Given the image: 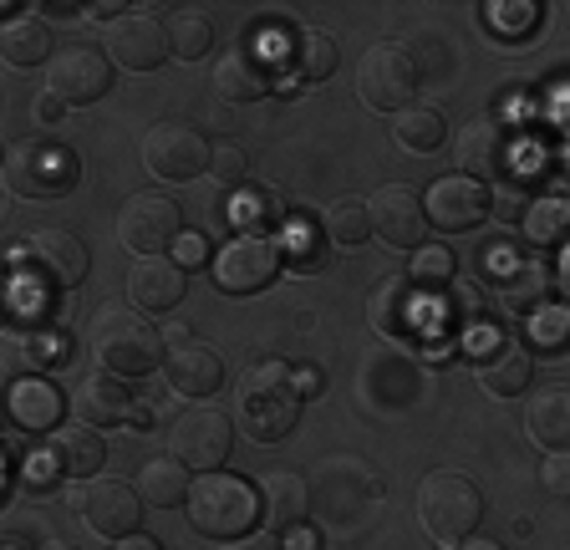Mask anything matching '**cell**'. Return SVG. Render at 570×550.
<instances>
[{"label":"cell","mask_w":570,"mask_h":550,"mask_svg":"<svg viewBox=\"0 0 570 550\" xmlns=\"http://www.w3.org/2000/svg\"><path fill=\"white\" fill-rule=\"evenodd\" d=\"M16 261H21L26 271L41 281V286L71 291V286H77V281L87 275L92 255H87V245L71 235V229H36V235L26 239L21 251H16Z\"/></svg>","instance_id":"14"},{"label":"cell","mask_w":570,"mask_h":550,"mask_svg":"<svg viewBox=\"0 0 570 550\" xmlns=\"http://www.w3.org/2000/svg\"><path fill=\"white\" fill-rule=\"evenodd\" d=\"M261 504L275 536H291L296 526H306L311 514V484L301 474H291V469H275V474L261 479Z\"/></svg>","instance_id":"25"},{"label":"cell","mask_w":570,"mask_h":550,"mask_svg":"<svg viewBox=\"0 0 570 550\" xmlns=\"http://www.w3.org/2000/svg\"><path fill=\"white\" fill-rule=\"evenodd\" d=\"M61 112H67V102H61L57 92H36V102H31V118L36 122H57Z\"/></svg>","instance_id":"47"},{"label":"cell","mask_w":570,"mask_h":550,"mask_svg":"<svg viewBox=\"0 0 570 550\" xmlns=\"http://www.w3.org/2000/svg\"><path fill=\"white\" fill-rule=\"evenodd\" d=\"M51 454H57L61 474L97 479V469H102V459H107V443H102V433H97V429L77 423V429H57V433H51Z\"/></svg>","instance_id":"29"},{"label":"cell","mask_w":570,"mask_h":550,"mask_svg":"<svg viewBox=\"0 0 570 550\" xmlns=\"http://www.w3.org/2000/svg\"><path fill=\"white\" fill-rule=\"evenodd\" d=\"M168 342H178V347H184V342H194V332H189V326H184V322H168Z\"/></svg>","instance_id":"55"},{"label":"cell","mask_w":570,"mask_h":550,"mask_svg":"<svg viewBox=\"0 0 570 550\" xmlns=\"http://www.w3.org/2000/svg\"><path fill=\"white\" fill-rule=\"evenodd\" d=\"M459 550H504V546H499L494 536H469V540H463Z\"/></svg>","instance_id":"54"},{"label":"cell","mask_w":570,"mask_h":550,"mask_svg":"<svg viewBox=\"0 0 570 550\" xmlns=\"http://www.w3.org/2000/svg\"><path fill=\"white\" fill-rule=\"evenodd\" d=\"M524 433L546 454H566L570 449V383L534 387V397L524 403Z\"/></svg>","instance_id":"22"},{"label":"cell","mask_w":570,"mask_h":550,"mask_svg":"<svg viewBox=\"0 0 570 550\" xmlns=\"http://www.w3.org/2000/svg\"><path fill=\"white\" fill-rule=\"evenodd\" d=\"M194 490V479H189V464L178 454H154L148 464L138 469V494L148 504H158V510H168V504L178 500H189Z\"/></svg>","instance_id":"30"},{"label":"cell","mask_w":570,"mask_h":550,"mask_svg":"<svg viewBox=\"0 0 570 550\" xmlns=\"http://www.w3.org/2000/svg\"><path fill=\"white\" fill-rule=\"evenodd\" d=\"M417 520H423L428 540L443 550H459L469 536H479V520H484V494L469 474H453V469H433V474L417 484Z\"/></svg>","instance_id":"4"},{"label":"cell","mask_w":570,"mask_h":550,"mask_svg":"<svg viewBox=\"0 0 570 550\" xmlns=\"http://www.w3.org/2000/svg\"><path fill=\"white\" fill-rule=\"evenodd\" d=\"M524 239L534 245H570V204L560 199H534L524 209Z\"/></svg>","instance_id":"35"},{"label":"cell","mask_w":570,"mask_h":550,"mask_svg":"<svg viewBox=\"0 0 570 550\" xmlns=\"http://www.w3.org/2000/svg\"><path fill=\"white\" fill-rule=\"evenodd\" d=\"M6 407H11L16 433H47V429H57L61 423L67 397H61V387L51 383V377H16Z\"/></svg>","instance_id":"23"},{"label":"cell","mask_w":570,"mask_h":550,"mask_svg":"<svg viewBox=\"0 0 570 550\" xmlns=\"http://www.w3.org/2000/svg\"><path fill=\"white\" fill-rule=\"evenodd\" d=\"M225 383V362L209 342H184L168 357V387L184 397H214V387Z\"/></svg>","instance_id":"24"},{"label":"cell","mask_w":570,"mask_h":550,"mask_svg":"<svg viewBox=\"0 0 570 550\" xmlns=\"http://www.w3.org/2000/svg\"><path fill=\"white\" fill-rule=\"evenodd\" d=\"M168 439H174V454L189 469L214 474V469H225L229 449H235V423H229V413H219L214 403H189L174 419Z\"/></svg>","instance_id":"10"},{"label":"cell","mask_w":570,"mask_h":550,"mask_svg":"<svg viewBox=\"0 0 570 550\" xmlns=\"http://www.w3.org/2000/svg\"><path fill=\"white\" fill-rule=\"evenodd\" d=\"M336 72V41L326 31H296V82H321Z\"/></svg>","instance_id":"38"},{"label":"cell","mask_w":570,"mask_h":550,"mask_svg":"<svg viewBox=\"0 0 570 550\" xmlns=\"http://www.w3.org/2000/svg\"><path fill=\"white\" fill-rule=\"evenodd\" d=\"M229 225H239V235H271L281 225V194L265 184H239L229 199Z\"/></svg>","instance_id":"33"},{"label":"cell","mask_w":570,"mask_h":550,"mask_svg":"<svg viewBox=\"0 0 570 550\" xmlns=\"http://www.w3.org/2000/svg\"><path fill=\"white\" fill-rule=\"evenodd\" d=\"M214 92L225 102H261L271 92V77H265V61L249 47H229L225 57L214 61Z\"/></svg>","instance_id":"26"},{"label":"cell","mask_w":570,"mask_h":550,"mask_svg":"<svg viewBox=\"0 0 570 550\" xmlns=\"http://www.w3.org/2000/svg\"><path fill=\"white\" fill-rule=\"evenodd\" d=\"M321 239H326V235H316L311 225H291V229H285L281 261H291V271H301V275L321 271Z\"/></svg>","instance_id":"40"},{"label":"cell","mask_w":570,"mask_h":550,"mask_svg":"<svg viewBox=\"0 0 570 550\" xmlns=\"http://www.w3.org/2000/svg\"><path fill=\"white\" fill-rule=\"evenodd\" d=\"M301 403H306V397H301V387H296L291 362L271 357V362H261V367H249L245 383H239V429L255 443H281L285 433L296 429Z\"/></svg>","instance_id":"2"},{"label":"cell","mask_w":570,"mask_h":550,"mask_svg":"<svg viewBox=\"0 0 570 550\" xmlns=\"http://www.w3.org/2000/svg\"><path fill=\"white\" fill-rule=\"evenodd\" d=\"M524 322H530L534 352H546V357H560V352L570 347V306H540V312L524 316Z\"/></svg>","instance_id":"39"},{"label":"cell","mask_w":570,"mask_h":550,"mask_svg":"<svg viewBox=\"0 0 570 550\" xmlns=\"http://www.w3.org/2000/svg\"><path fill=\"white\" fill-rule=\"evenodd\" d=\"M0 550H36V546L26 536H6V546H0Z\"/></svg>","instance_id":"57"},{"label":"cell","mask_w":570,"mask_h":550,"mask_svg":"<svg viewBox=\"0 0 570 550\" xmlns=\"http://www.w3.org/2000/svg\"><path fill=\"white\" fill-rule=\"evenodd\" d=\"M392 138L407 148V154H439L443 138H449V122H443L439 108H403L392 118Z\"/></svg>","instance_id":"34"},{"label":"cell","mask_w":570,"mask_h":550,"mask_svg":"<svg viewBox=\"0 0 570 550\" xmlns=\"http://www.w3.org/2000/svg\"><path fill=\"white\" fill-rule=\"evenodd\" d=\"M423 209H428V225L433 229H443V235H469V229H479L489 219V184L469 179V174H443V179H433Z\"/></svg>","instance_id":"15"},{"label":"cell","mask_w":570,"mask_h":550,"mask_svg":"<svg viewBox=\"0 0 570 550\" xmlns=\"http://www.w3.org/2000/svg\"><path fill=\"white\" fill-rule=\"evenodd\" d=\"M417 87H423V67H417L413 47H403V41H377V47H367L362 67H356V97L372 112L413 108Z\"/></svg>","instance_id":"5"},{"label":"cell","mask_w":570,"mask_h":550,"mask_svg":"<svg viewBox=\"0 0 570 550\" xmlns=\"http://www.w3.org/2000/svg\"><path fill=\"white\" fill-rule=\"evenodd\" d=\"M209 174H214L219 184H235V189H239V184H245V154H239L235 144H219V148H214Z\"/></svg>","instance_id":"44"},{"label":"cell","mask_w":570,"mask_h":550,"mask_svg":"<svg viewBox=\"0 0 570 550\" xmlns=\"http://www.w3.org/2000/svg\"><path fill=\"white\" fill-rule=\"evenodd\" d=\"M556 291H560V301L570 306V245L560 251V261H556Z\"/></svg>","instance_id":"49"},{"label":"cell","mask_w":570,"mask_h":550,"mask_svg":"<svg viewBox=\"0 0 570 550\" xmlns=\"http://www.w3.org/2000/svg\"><path fill=\"white\" fill-rule=\"evenodd\" d=\"M0 51H6V61H11L16 72H31V67H41L47 61L51 67V26L41 21V16H16V21H6V31H0Z\"/></svg>","instance_id":"28"},{"label":"cell","mask_w":570,"mask_h":550,"mask_svg":"<svg viewBox=\"0 0 570 550\" xmlns=\"http://www.w3.org/2000/svg\"><path fill=\"white\" fill-rule=\"evenodd\" d=\"M118 235L142 261H148V255H164L168 245L184 239V209H178V199H168V194H158V189L132 194L118 215Z\"/></svg>","instance_id":"12"},{"label":"cell","mask_w":570,"mask_h":550,"mask_svg":"<svg viewBox=\"0 0 570 550\" xmlns=\"http://www.w3.org/2000/svg\"><path fill=\"white\" fill-rule=\"evenodd\" d=\"M112 87V57L107 47H61L47 67V92H57L67 108H87Z\"/></svg>","instance_id":"13"},{"label":"cell","mask_w":570,"mask_h":550,"mask_svg":"<svg viewBox=\"0 0 570 550\" xmlns=\"http://www.w3.org/2000/svg\"><path fill=\"white\" fill-rule=\"evenodd\" d=\"M36 550H82V546H77V540H67V536H51V540H41Z\"/></svg>","instance_id":"56"},{"label":"cell","mask_w":570,"mask_h":550,"mask_svg":"<svg viewBox=\"0 0 570 550\" xmlns=\"http://www.w3.org/2000/svg\"><path fill=\"white\" fill-rule=\"evenodd\" d=\"M321 235L332 239V245H362V239L372 235V219H367V204L362 199H342L326 209V219H321Z\"/></svg>","instance_id":"37"},{"label":"cell","mask_w":570,"mask_h":550,"mask_svg":"<svg viewBox=\"0 0 570 550\" xmlns=\"http://www.w3.org/2000/svg\"><path fill=\"white\" fill-rule=\"evenodd\" d=\"M57 362H67V332L47 322H16L11 367H57Z\"/></svg>","instance_id":"31"},{"label":"cell","mask_w":570,"mask_h":550,"mask_svg":"<svg viewBox=\"0 0 570 550\" xmlns=\"http://www.w3.org/2000/svg\"><path fill=\"white\" fill-rule=\"evenodd\" d=\"M484 265H489V275H494L499 306H510L514 316H534L540 306H550V296H556V271L530 261V255H514L510 245H499V251L489 245Z\"/></svg>","instance_id":"11"},{"label":"cell","mask_w":570,"mask_h":550,"mask_svg":"<svg viewBox=\"0 0 570 550\" xmlns=\"http://www.w3.org/2000/svg\"><path fill=\"white\" fill-rule=\"evenodd\" d=\"M275 275H281V251L261 235H239L214 255V281H219L225 291H235V296L265 291Z\"/></svg>","instance_id":"16"},{"label":"cell","mask_w":570,"mask_h":550,"mask_svg":"<svg viewBox=\"0 0 570 550\" xmlns=\"http://www.w3.org/2000/svg\"><path fill=\"white\" fill-rule=\"evenodd\" d=\"M285 550H321V540H316V530H306V526H296L291 536H285Z\"/></svg>","instance_id":"50"},{"label":"cell","mask_w":570,"mask_h":550,"mask_svg":"<svg viewBox=\"0 0 570 550\" xmlns=\"http://www.w3.org/2000/svg\"><path fill=\"white\" fill-rule=\"evenodd\" d=\"M154 419H158V397H138V407H132V423H138V429H154Z\"/></svg>","instance_id":"51"},{"label":"cell","mask_w":570,"mask_h":550,"mask_svg":"<svg viewBox=\"0 0 570 550\" xmlns=\"http://www.w3.org/2000/svg\"><path fill=\"white\" fill-rule=\"evenodd\" d=\"M484 16L504 37H520V31H530V21H540V6H530V0H524V6H489Z\"/></svg>","instance_id":"42"},{"label":"cell","mask_w":570,"mask_h":550,"mask_svg":"<svg viewBox=\"0 0 570 550\" xmlns=\"http://www.w3.org/2000/svg\"><path fill=\"white\" fill-rule=\"evenodd\" d=\"M546 179H550V184H556V189H560V199H566V204H570V148H560V154H556V158H550V168H546Z\"/></svg>","instance_id":"45"},{"label":"cell","mask_w":570,"mask_h":550,"mask_svg":"<svg viewBox=\"0 0 570 550\" xmlns=\"http://www.w3.org/2000/svg\"><path fill=\"white\" fill-rule=\"evenodd\" d=\"M92 352L102 362V372L118 377H148L164 362V332L148 322V312L107 301L102 312L92 316Z\"/></svg>","instance_id":"1"},{"label":"cell","mask_w":570,"mask_h":550,"mask_svg":"<svg viewBox=\"0 0 570 550\" xmlns=\"http://www.w3.org/2000/svg\"><path fill=\"white\" fill-rule=\"evenodd\" d=\"M209 164H214V148L194 122L168 118L142 132V168L158 184H189L199 174H209Z\"/></svg>","instance_id":"8"},{"label":"cell","mask_w":570,"mask_h":550,"mask_svg":"<svg viewBox=\"0 0 570 550\" xmlns=\"http://www.w3.org/2000/svg\"><path fill=\"white\" fill-rule=\"evenodd\" d=\"M225 550H285V540L275 530H249L245 540H229Z\"/></svg>","instance_id":"46"},{"label":"cell","mask_w":570,"mask_h":550,"mask_svg":"<svg viewBox=\"0 0 570 550\" xmlns=\"http://www.w3.org/2000/svg\"><path fill=\"white\" fill-rule=\"evenodd\" d=\"M107 57L112 67H128V72H154L158 61L168 57V37L164 21L154 11H128L107 26Z\"/></svg>","instance_id":"18"},{"label":"cell","mask_w":570,"mask_h":550,"mask_svg":"<svg viewBox=\"0 0 570 550\" xmlns=\"http://www.w3.org/2000/svg\"><path fill=\"white\" fill-rule=\"evenodd\" d=\"M417 291L407 275H387V281H377L367 296V322L377 326L382 336H423L428 342V322L417 316Z\"/></svg>","instance_id":"21"},{"label":"cell","mask_w":570,"mask_h":550,"mask_svg":"<svg viewBox=\"0 0 570 550\" xmlns=\"http://www.w3.org/2000/svg\"><path fill=\"white\" fill-rule=\"evenodd\" d=\"M296 387H301V397H316L321 393V372L316 367H301L296 372Z\"/></svg>","instance_id":"52"},{"label":"cell","mask_w":570,"mask_h":550,"mask_svg":"<svg viewBox=\"0 0 570 550\" xmlns=\"http://www.w3.org/2000/svg\"><path fill=\"white\" fill-rule=\"evenodd\" d=\"M199 261H204V239L199 235H184V239H178V265L189 271V265H199Z\"/></svg>","instance_id":"48"},{"label":"cell","mask_w":570,"mask_h":550,"mask_svg":"<svg viewBox=\"0 0 570 550\" xmlns=\"http://www.w3.org/2000/svg\"><path fill=\"white\" fill-rule=\"evenodd\" d=\"M16 474H21V484H26L31 494H41V490H51V484L61 479V464H57V454L47 449V454H26Z\"/></svg>","instance_id":"41"},{"label":"cell","mask_w":570,"mask_h":550,"mask_svg":"<svg viewBox=\"0 0 570 550\" xmlns=\"http://www.w3.org/2000/svg\"><path fill=\"white\" fill-rule=\"evenodd\" d=\"M534 377V357L520 342H499L494 352L479 357V383H484L489 397H520Z\"/></svg>","instance_id":"27"},{"label":"cell","mask_w":570,"mask_h":550,"mask_svg":"<svg viewBox=\"0 0 570 550\" xmlns=\"http://www.w3.org/2000/svg\"><path fill=\"white\" fill-rule=\"evenodd\" d=\"M71 407H77V419H82L87 429H118V423H132L138 397H132L128 377H118V372H92V377L71 393Z\"/></svg>","instance_id":"20"},{"label":"cell","mask_w":570,"mask_h":550,"mask_svg":"<svg viewBox=\"0 0 570 550\" xmlns=\"http://www.w3.org/2000/svg\"><path fill=\"white\" fill-rule=\"evenodd\" d=\"M6 189L16 199H61V194L77 189V158L61 144L16 138L6 148Z\"/></svg>","instance_id":"6"},{"label":"cell","mask_w":570,"mask_h":550,"mask_svg":"<svg viewBox=\"0 0 570 550\" xmlns=\"http://www.w3.org/2000/svg\"><path fill=\"white\" fill-rule=\"evenodd\" d=\"M520 132L494 112L459 128V174H469L479 184H514L520 179Z\"/></svg>","instance_id":"7"},{"label":"cell","mask_w":570,"mask_h":550,"mask_svg":"<svg viewBox=\"0 0 570 550\" xmlns=\"http://www.w3.org/2000/svg\"><path fill=\"white\" fill-rule=\"evenodd\" d=\"M413 291H417V301H439L443 291H453V255L443 251V245H428V251H417V261H413Z\"/></svg>","instance_id":"36"},{"label":"cell","mask_w":570,"mask_h":550,"mask_svg":"<svg viewBox=\"0 0 570 550\" xmlns=\"http://www.w3.org/2000/svg\"><path fill=\"white\" fill-rule=\"evenodd\" d=\"M367 219H372V235H377L382 245H392V251H417L423 235L433 229L428 225L423 199H417L413 189H397V184H387V189L372 194Z\"/></svg>","instance_id":"17"},{"label":"cell","mask_w":570,"mask_h":550,"mask_svg":"<svg viewBox=\"0 0 570 550\" xmlns=\"http://www.w3.org/2000/svg\"><path fill=\"white\" fill-rule=\"evenodd\" d=\"M142 494L138 484H128V479H77V490H71V510L87 520V530H97V536L107 540H122V536H138V520H142Z\"/></svg>","instance_id":"9"},{"label":"cell","mask_w":570,"mask_h":550,"mask_svg":"<svg viewBox=\"0 0 570 550\" xmlns=\"http://www.w3.org/2000/svg\"><path fill=\"white\" fill-rule=\"evenodd\" d=\"M164 37L178 61H199V57H209V47H214V16L199 11V6H178V11H168Z\"/></svg>","instance_id":"32"},{"label":"cell","mask_w":570,"mask_h":550,"mask_svg":"<svg viewBox=\"0 0 570 550\" xmlns=\"http://www.w3.org/2000/svg\"><path fill=\"white\" fill-rule=\"evenodd\" d=\"M184 291H189V271L174 255H148V261H138L128 271V296L138 312H158V316L174 312Z\"/></svg>","instance_id":"19"},{"label":"cell","mask_w":570,"mask_h":550,"mask_svg":"<svg viewBox=\"0 0 570 550\" xmlns=\"http://www.w3.org/2000/svg\"><path fill=\"white\" fill-rule=\"evenodd\" d=\"M540 484H546V494H556V500H570V449L566 454H546Z\"/></svg>","instance_id":"43"},{"label":"cell","mask_w":570,"mask_h":550,"mask_svg":"<svg viewBox=\"0 0 570 550\" xmlns=\"http://www.w3.org/2000/svg\"><path fill=\"white\" fill-rule=\"evenodd\" d=\"M112 550H164V546H158L154 536H122V540H118V546H112Z\"/></svg>","instance_id":"53"},{"label":"cell","mask_w":570,"mask_h":550,"mask_svg":"<svg viewBox=\"0 0 570 550\" xmlns=\"http://www.w3.org/2000/svg\"><path fill=\"white\" fill-rule=\"evenodd\" d=\"M189 526L209 540H245L255 530V520L265 514L261 504V490L249 484V479H235L225 469H214V474H199L189 490Z\"/></svg>","instance_id":"3"}]
</instances>
